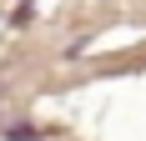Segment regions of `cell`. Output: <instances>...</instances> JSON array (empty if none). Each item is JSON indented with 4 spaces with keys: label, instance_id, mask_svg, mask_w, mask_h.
<instances>
[{
    "label": "cell",
    "instance_id": "obj_1",
    "mask_svg": "<svg viewBox=\"0 0 146 141\" xmlns=\"http://www.w3.org/2000/svg\"><path fill=\"white\" fill-rule=\"evenodd\" d=\"M0 96H5V81H0Z\"/></svg>",
    "mask_w": 146,
    "mask_h": 141
}]
</instances>
